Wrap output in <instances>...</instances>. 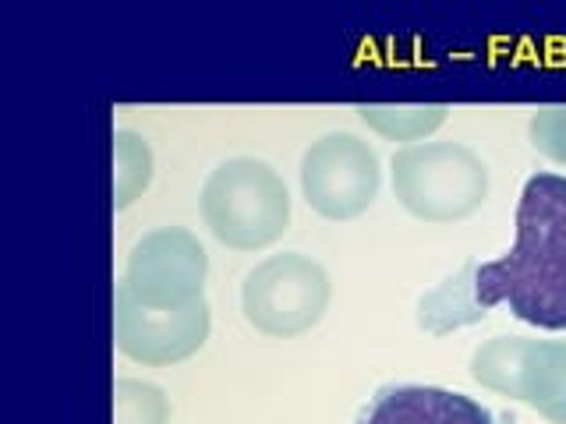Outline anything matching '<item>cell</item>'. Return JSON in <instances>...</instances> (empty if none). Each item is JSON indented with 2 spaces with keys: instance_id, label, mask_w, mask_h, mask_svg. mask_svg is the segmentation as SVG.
<instances>
[{
  "instance_id": "7c38bea8",
  "label": "cell",
  "mask_w": 566,
  "mask_h": 424,
  "mask_svg": "<svg viewBox=\"0 0 566 424\" xmlns=\"http://www.w3.org/2000/svg\"><path fill=\"white\" fill-rule=\"evenodd\" d=\"M114 414H117V424H167L170 403L149 382L117 379L114 382Z\"/></svg>"
},
{
  "instance_id": "ba28073f",
  "label": "cell",
  "mask_w": 566,
  "mask_h": 424,
  "mask_svg": "<svg viewBox=\"0 0 566 424\" xmlns=\"http://www.w3.org/2000/svg\"><path fill=\"white\" fill-rule=\"evenodd\" d=\"M206 273L209 258L199 237L181 226H159L132 247L120 287L156 305H188L206 297Z\"/></svg>"
},
{
  "instance_id": "5b68a950",
  "label": "cell",
  "mask_w": 566,
  "mask_h": 424,
  "mask_svg": "<svg viewBox=\"0 0 566 424\" xmlns=\"http://www.w3.org/2000/svg\"><path fill=\"white\" fill-rule=\"evenodd\" d=\"M471 379L492 393L527 403L545 421L566 424V343L495 336L471 358Z\"/></svg>"
},
{
  "instance_id": "9c48e42d",
  "label": "cell",
  "mask_w": 566,
  "mask_h": 424,
  "mask_svg": "<svg viewBox=\"0 0 566 424\" xmlns=\"http://www.w3.org/2000/svg\"><path fill=\"white\" fill-rule=\"evenodd\" d=\"M358 424H495L489 406L436 385L379 389Z\"/></svg>"
},
{
  "instance_id": "52a82bcc",
  "label": "cell",
  "mask_w": 566,
  "mask_h": 424,
  "mask_svg": "<svg viewBox=\"0 0 566 424\" xmlns=\"http://www.w3.org/2000/svg\"><path fill=\"white\" fill-rule=\"evenodd\" d=\"M114 340L124 358L138 364H177L199 353L209 340V300L156 305L117 283L114 290Z\"/></svg>"
},
{
  "instance_id": "8992f818",
  "label": "cell",
  "mask_w": 566,
  "mask_h": 424,
  "mask_svg": "<svg viewBox=\"0 0 566 424\" xmlns=\"http://www.w3.org/2000/svg\"><path fill=\"white\" fill-rule=\"evenodd\" d=\"M301 191L326 220H354L379 194V156L350 131L315 138L301 156Z\"/></svg>"
},
{
  "instance_id": "6da1fadb",
  "label": "cell",
  "mask_w": 566,
  "mask_h": 424,
  "mask_svg": "<svg viewBox=\"0 0 566 424\" xmlns=\"http://www.w3.org/2000/svg\"><path fill=\"white\" fill-rule=\"evenodd\" d=\"M506 305L538 329H566V177H527L517 205V241L495 262H468L421 300L418 322L436 336Z\"/></svg>"
},
{
  "instance_id": "4fadbf2b",
  "label": "cell",
  "mask_w": 566,
  "mask_h": 424,
  "mask_svg": "<svg viewBox=\"0 0 566 424\" xmlns=\"http://www.w3.org/2000/svg\"><path fill=\"white\" fill-rule=\"evenodd\" d=\"M531 146L566 167V106H548L531 117Z\"/></svg>"
},
{
  "instance_id": "3957f363",
  "label": "cell",
  "mask_w": 566,
  "mask_h": 424,
  "mask_svg": "<svg viewBox=\"0 0 566 424\" xmlns=\"http://www.w3.org/2000/svg\"><path fill=\"white\" fill-rule=\"evenodd\" d=\"M394 191L424 223H457L489 199V167L457 141H424L394 156Z\"/></svg>"
},
{
  "instance_id": "7a4b0ae2",
  "label": "cell",
  "mask_w": 566,
  "mask_h": 424,
  "mask_svg": "<svg viewBox=\"0 0 566 424\" xmlns=\"http://www.w3.org/2000/svg\"><path fill=\"white\" fill-rule=\"evenodd\" d=\"M199 205L212 237L238 252H259L273 244L291 223V194L283 177L252 156L227 159L212 170Z\"/></svg>"
},
{
  "instance_id": "30bf717a",
  "label": "cell",
  "mask_w": 566,
  "mask_h": 424,
  "mask_svg": "<svg viewBox=\"0 0 566 424\" xmlns=\"http://www.w3.org/2000/svg\"><path fill=\"white\" fill-rule=\"evenodd\" d=\"M153 181V149L135 131L114 135V205L128 209Z\"/></svg>"
},
{
  "instance_id": "277c9868",
  "label": "cell",
  "mask_w": 566,
  "mask_h": 424,
  "mask_svg": "<svg viewBox=\"0 0 566 424\" xmlns=\"http://www.w3.org/2000/svg\"><path fill=\"white\" fill-rule=\"evenodd\" d=\"M329 308V276L308 255L283 252L259 262L241 283V311L259 332L291 336L308 332Z\"/></svg>"
},
{
  "instance_id": "8fae6325",
  "label": "cell",
  "mask_w": 566,
  "mask_h": 424,
  "mask_svg": "<svg viewBox=\"0 0 566 424\" xmlns=\"http://www.w3.org/2000/svg\"><path fill=\"white\" fill-rule=\"evenodd\" d=\"M361 120L389 141H418L447 120V106H358Z\"/></svg>"
}]
</instances>
